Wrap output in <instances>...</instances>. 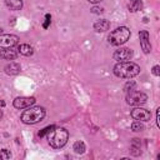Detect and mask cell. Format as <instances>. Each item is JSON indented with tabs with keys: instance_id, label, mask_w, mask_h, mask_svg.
<instances>
[{
	"instance_id": "ba28073f",
	"label": "cell",
	"mask_w": 160,
	"mask_h": 160,
	"mask_svg": "<svg viewBox=\"0 0 160 160\" xmlns=\"http://www.w3.org/2000/svg\"><path fill=\"white\" fill-rule=\"evenodd\" d=\"M112 56L118 61H129L132 58V50L129 48H120V49L115 50Z\"/></svg>"
},
{
	"instance_id": "ac0fdd59",
	"label": "cell",
	"mask_w": 160,
	"mask_h": 160,
	"mask_svg": "<svg viewBox=\"0 0 160 160\" xmlns=\"http://www.w3.org/2000/svg\"><path fill=\"white\" fill-rule=\"evenodd\" d=\"M131 130L135 131V132L142 131V130H144V125H142L140 121H134V122L131 124Z\"/></svg>"
},
{
	"instance_id": "7402d4cb",
	"label": "cell",
	"mask_w": 160,
	"mask_h": 160,
	"mask_svg": "<svg viewBox=\"0 0 160 160\" xmlns=\"http://www.w3.org/2000/svg\"><path fill=\"white\" fill-rule=\"evenodd\" d=\"M50 20H51V16H50L49 14H46V15H45V21H44V24H42V28H44V29H48V28H49Z\"/></svg>"
},
{
	"instance_id": "52a82bcc",
	"label": "cell",
	"mask_w": 160,
	"mask_h": 160,
	"mask_svg": "<svg viewBox=\"0 0 160 160\" xmlns=\"http://www.w3.org/2000/svg\"><path fill=\"white\" fill-rule=\"evenodd\" d=\"M34 104H35V98H32V96H30V98L29 96L16 98L12 102L14 108H16V109H28Z\"/></svg>"
},
{
	"instance_id": "277c9868",
	"label": "cell",
	"mask_w": 160,
	"mask_h": 160,
	"mask_svg": "<svg viewBox=\"0 0 160 160\" xmlns=\"http://www.w3.org/2000/svg\"><path fill=\"white\" fill-rule=\"evenodd\" d=\"M129 38H130V30L126 26H120L109 34L108 41L114 46H120L125 44L129 40Z\"/></svg>"
},
{
	"instance_id": "30bf717a",
	"label": "cell",
	"mask_w": 160,
	"mask_h": 160,
	"mask_svg": "<svg viewBox=\"0 0 160 160\" xmlns=\"http://www.w3.org/2000/svg\"><path fill=\"white\" fill-rule=\"evenodd\" d=\"M139 39H140V45L141 49L144 50L145 54H149L151 51V44H150V36L146 30H141L139 32Z\"/></svg>"
},
{
	"instance_id": "4fadbf2b",
	"label": "cell",
	"mask_w": 160,
	"mask_h": 160,
	"mask_svg": "<svg viewBox=\"0 0 160 160\" xmlns=\"http://www.w3.org/2000/svg\"><path fill=\"white\" fill-rule=\"evenodd\" d=\"M20 70H21V68L18 62H10L5 66V72L8 75H18L20 72Z\"/></svg>"
},
{
	"instance_id": "d4e9b609",
	"label": "cell",
	"mask_w": 160,
	"mask_h": 160,
	"mask_svg": "<svg viewBox=\"0 0 160 160\" xmlns=\"http://www.w3.org/2000/svg\"><path fill=\"white\" fill-rule=\"evenodd\" d=\"M156 125H158V128H160V120H159V109L156 110Z\"/></svg>"
},
{
	"instance_id": "8992f818",
	"label": "cell",
	"mask_w": 160,
	"mask_h": 160,
	"mask_svg": "<svg viewBox=\"0 0 160 160\" xmlns=\"http://www.w3.org/2000/svg\"><path fill=\"white\" fill-rule=\"evenodd\" d=\"M19 42V38L12 34H2L0 35V48L1 49H9L15 46Z\"/></svg>"
},
{
	"instance_id": "6da1fadb",
	"label": "cell",
	"mask_w": 160,
	"mask_h": 160,
	"mask_svg": "<svg viewBox=\"0 0 160 160\" xmlns=\"http://www.w3.org/2000/svg\"><path fill=\"white\" fill-rule=\"evenodd\" d=\"M140 72V66L131 61H119L114 66V74L118 78L131 79Z\"/></svg>"
},
{
	"instance_id": "83f0119b",
	"label": "cell",
	"mask_w": 160,
	"mask_h": 160,
	"mask_svg": "<svg viewBox=\"0 0 160 160\" xmlns=\"http://www.w3.org/2000/svg\"><path fill=\"white\" fill-rule=\"evenodd\" d=\"M0 118H1V111H0Z\"/></svg>"
},
{
	"instance_id": "ffe728a7",
	"label": "cell",
	"mask_w": 160,
	"mask_h": 160,
	"mask_svg": "<svg viewBox=\"0 0 160 160\" xmlns=\"http://www.w3.org/2000/svg\"><path fill=\"white\" fill-rule=\"evenodd\" d=\"M135 150H138V152L140 154V141H139V139H134L132 140V144H131V152H132V155H135Z\"/></svg>"
},
{
	"instance_id": "3957f363",
	"label": "cell",
	"mask_w": 160,
	"mask_h": 160,
	"mask_svg": "<svg viewBox=\"0 0 160 160\" xmlns=\"http://www.w3.org/2000/svg\"><path fill=\"white\" fill-rule=\"evenodd\" d=\"M45 116V109L41 106H30L21 114V121L24 124H36Z\"/></svg>"
},
{
	"instance_id": "e0dca14e",
	"label": "cell",
	"mask_w": 160,
	"mask_h": 160,
	"mask_svg": "<svg viewBox=\"0 0 160 160\" xmlns=\"http://www.w3.org/2000/svg\"><path fill=\"white\" fill-rule=\"evenodd\" d=\"M54 129H55V126H54V125H49V126H46V128H44L42 130H40V131H39V136H40V138H42V136H45V135H49Z\"/></svg>"
},
{
	"instance_id": "9c48e42d",
	"label": "cell",
	"mask_w": 160,
	"mask_h": 160,
	"mask_svg": "<svg viewBox=\"0 0 160 160\" xmlns=\"http://www.w3.org/2000/svg\"><path fill=\"white\" fill-rule=\"evenodd\" d=\"M131 116H132V119H135L138 121H149L151 118V114L146 109L135 108L134 110H131Z\"/></svg>"
},
{
	"instance_id": "cb8c5ba5",
	"label": "cell",
	"mask_w": 160,
	"mask_h": 160,
	"mask_svg": "<svg viewBox=\"0 0 160 160\" xmlns=\"http://www.w3.org/2000/svg\"><path fill=\"white\" fill-rule=\"evenodd\" d=\"M91 12H94V14H101V12H102V8L94 6V8L91 9Z\"/></svg>"
},
{
	"instance_id": "5bb4252c",
	"label": "cell",
	"mask_w": 160,
	"mask_h": 160,
	"mask_svg": "<svg viewBox=\"0 0 160 160\" xmlns=\"http://www.w3.org/2000/svg\"><path fill=\"white\" fill-rule=\"evenodd\" d=\"M18 50H19V52H20L21 55H25V56H30V55H32V52H34V49H32L29 44H20V45L18 46Z\"/></svg>"
},
{
	"instance_id": "4316f807",
	"label": "cell",
	"mask_w": 160,
	"mask_h": 160,
	"mask_svg": "<svg viewBox=\"0 0 160 160\" xmlns=\"http://www.w3.org/2000/svg\"><path fill=\"white\" fill-rule=\"evenodd\" d=\"M134 1H138V0H130V2H134Z\"/></svg>"
},
{
	"instance_id": "7c38bea8",
	"label": "cell",
	"mask_w": 160,
	"mask_h": 160,
	"mask_svg": "<svg viewBox=\"0 0 160 160\" xmlns=\"http://www.w3.org/2000/svg\"><path fill=\"white\" fill-rule=\"evenodd\" d=\"M109 28H110V22L108 20H105V19L99 20V21H96L94 24V30L96 32H104V31L109 30Z\"/></svg>"
},
{
	"instance_id": "9a60e30c",
	"label": "cell",
	"mask_w": 160,
	"mask_h": 160,
	"mask_svg": "<svg viewBox=\"0 0 160 160\" xmlns=\"http://www.w3.org/2000/svg\"><path fill=\"white\" fill-rule=\"evenodd\" d=\"M5 5L10 10H20L22 8V1L21 0H4Z\"/></svg>"
},
{
	"instance_id": "484cf974",
	"label": "cell",
	"mask_w": 160,
	"mask_h": 160,
	"mask_svg": "<svg viewBox=\"0 0 160 160\" xmlns=\"http://www.w3.org/2000/svg\"><path fill=\"white\" fill-rule=\"evenodd\" d=\"M89 2H91V4H98V2H100V1H102V0H88Z\"/></svg>"
},
{
	"instance_id": "8fae6325",
	"label": "cell",
	"mask_w": 160,
	"mask_h": 160,
	"mask_svg": "<svg viewBox=\"0 0 160 160\" xmlns=\"http://www.w3.org/2000/svg\"><path fill=\"white\" fill-rule=\"evenodd\" d=\"M16 56H18V52L15 50H12L11 48L0 50V59H4V60H14Z\"/></svg>"
},
{
	"instance_id": "603a6c76",
	"label": "cell",
	"mask_w": 160,
	"mask_h": 160,
	"mask_svg": "<svg viewBox=\"0 0 160 160\" xmlns=\"http://www.w3.org/2000/svg\"><path fill=\"white\" fill-rule=\"evenodd\" d=\"M152 74H154L155 76H159V75H160V66H159V65H155V66L152 68Z\"/></svg>"
},
{
	"instance_id": "7a4b0ae2",
	"label": "cell",
	"mask_w": 160,
	"mask_h": 160,
	"mask_svg": "<svg viewBox=\"0 0 160 160\" xmlns=\"http://www.w3.org/2000/svg\"><path fill=\"white\" fill-rule=\"evenodd\" d=\"M68 139H69V132L66 129L64 128H59V129H54L49 136H48V140H49V144L51 148L54 149H60L62 148L66 142H68Z\"/></svg>"
},
{
	"instance_id": "2e32d148",
	"label": "cell",
	"mask_w": 160,
	"mask_h": 160,
	"mask_svg": "<svg viewBox=\"0 0 160 160\" xmlns=\"http://www.w3.org/2000/svg\"><path fill=\"white\" fill-rule=\"evenodd\" d=\"M72 149H74V151H75L76 154H82V152L85 151V144H84L82 141H76V142L74 144Z\"/></svg>"
},
{
	"instance_id": "44dd1931",
	"label": "cell",
	"mask_w": 160,
	"mask_h": 160,
	"mask_svg": "<svg viewBox=\"0 0 160 160\" xmlns=\"http://www.w3.org/2000/svg\"><path fill=\"white\" fill-rule=\"evenodd\" d=\"M10 156H11V154H10L9 150H6V149H1V150H0V160L10 159Z\"/></svg>"
},
{
	"instance_id": "d6986e66",
	"label": "cell",
	"mask_w": 160,
	"mask_h": 160,
	"mask_svg": "<svg viewBox=\"0 0 160 160\" xmlns=\"http://www.w3.org/2000/svg\"><path fill=\"white\" fill-rule=\"evenodd\" d=\"M141 1L140 0H138V1H134V2H130V5H129V9H130V11H138V10H140L141 9Z\"/></svg>"
},
{
	"instance_id": "5b68a950",
	"label": "cell",
	"mask_w": 160,
	"mask_h": 160,
	"mask_svg": "<svg viewBox=\"0 0 160 160\" xmlns=\"http://www.w3.org/2000/svg\"><path fill=\"white\" fill-rule=\"evenodd\" d=\"M148 100V95L145 92H141V91H128V95H126V102L129 105H141L144 102H146Z\"/></svg>"
},
{
	"instance_id": "f1b7e54d",
	"label": "cell",
	"mask_w": 160,
	"mask_h": 160,
	"mask_svg": "<svg viewBox=\"0 0 160 160\" xmlns=\"http://www.w3.org/2000/svg\"><path fill=\"white\" fill-rule=\"evenodd\" d=\"M1 30H2V29H1V28H0V32H1Z\"/></svg>"
}]
</instances>
